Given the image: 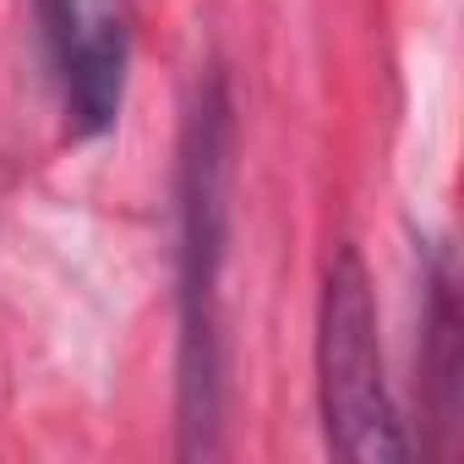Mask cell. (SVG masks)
<instances>
[{
	"instance_id": "1",
	"label": "cell",
	"mask_w": 464,
	"mask_h": 464,
	"mask_svg": "<svg viewBox=\"0 0 464 464\" xmlns=\"http://www.w3.org/2000/svg\"><path fill=\"white\" fill-rule=\"evenodd\" d=\"M224 153L229 121L218 82L197 99L180 164V415L186 453H213L218 426V263H224Z\"/></svg>"
},
{
	"instance_id": "2",
	"label": "cell",
	"mask_w": 464,
	"mask_h": 464,
	"mask_svg": "<svg viewBox=\"0 0 464 464\" xmlns=\"http://www.w3.org/2000/svg\"><path fill=\"white\" fill-rule=\"evenodd\" d=\"M317 372H323V426H328V448L339 459H350V464L410 459V442H404L393 399H388L372 279L350 246H339L328 263L323 323H317Z\"/></svg>"
},
{
	"instance_id": "3",
	"label": "cell",
	"mask_w": 464,
	"mask_h": 464,
	"mask_svg": "<svg viewBox=\"0 0 464 464\" xmlns=\"http://www.w3.org/2000/svg\"><path fill=\"white\" fill-rule=\"evenodd\" d=\"M39 17H44V34L55 44V61H61L88 28H99V23H110L121 12L110 6V0H39Z\"/></svg>"
}]
</instances>
